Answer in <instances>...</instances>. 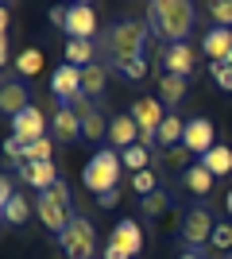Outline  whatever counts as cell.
Here are the masks:
<instances>
[{
  "mask_svg": "<svg viewBox=\"0 0 232 259\" xmlns=\"http://www.w3.org/2000/svg\"><path fill=\"white\" fill-rule=\"evenodd\" d=\"M109 124H112V120H105V116H101V108H93V112L81 120V136L93 140V143H97V140H109Z\"/></svg>",
  "mask_w": 232,
  "mask_h": 259,
  "instance_id": "cell-25",
  "label": "cell"
},
{
  "mask_svg": "<svg viewBox=\"0 0 232 259\" xmlns=\"http://www.w3.org/2000/svg\"><path fill=\"white\" fill-rule=\"evenodd\" d=\"M186 159H190L186 147H170V151H166V162H174V166H186Z\"/></svg>",
  "mask_w": 232,
  "mask_h": 259,
  "instance_id": "cell-38",
  "label": "cell"
},
{
  "mask_svg": "<svg viewBox=\"0 0 232 259\" xmlns=\"http://www.w3.org/2000/svg\"><path fill=\"white\" fill-rule=\"evenodd\" d=\"M213 228H217V221H213V209L205 201L186 209V217H182V240H186L190 248H205L213 240Z\"/></svg>",
  "mask_w": 232,
  "mask_h": 259,
  "instance_id": "cell-6",
  "label": "cell"
},
{
  "mask_svg": "<svg viewBox=\"0 0 232 259\" xmlns=\"http://www.w3.org/2000/svg\"><path fill=\"white\" fill-rule=\"evenodd\" d=\"M23 108H31V89H27L23 77H8L4 89H0V112L12 120V116H20Z\"/></svg>",
  "mask_w": 232,
  "mask_h": 259,
  "instance_id": "cell-10",
  "label": "cell"
},
{
  "mask_svg": "<svg viewBox=\"0 0 232 259\" xmlns=\"http://www.w3.org/2000/svg\"><path fill=\"white\" fill-rule=\"evenodd\" d=\"M213 182H217V178H213L209 170H205V166H186V190L190 194H198V197H209V190H213Z\"/></svg>",
  "mask_w": 232,
  "mask_h": 259,
  "instance_id": "cell-24",
  "label": "cell"
},
{
  "mask_svg": "<svg viewBox=\"0 0 232 259\" xmlns=\"http://www.w3.org/2000/svg\"><path fill=\"white\" fill-rule=\"evenodd\" d=\"M178 259H205V251H201V248H186Z\"/></svg>",
  "mask_w": 232,
  "mask_h": 259,
  "instance_id": "cell-41",
  "label": "cell"
},
{
  "mask_svg": "<svg viewBox=\"0 0 232 259\" xmlns=\"http://www.w3.org/2000/svg\"><path fill=\"white\" fill-rule=\"evenodd\" d=\"M194 20H198V8L190 0H155V4H147V27L159 39H166V47L186 43V35L194 31Z\"/></svg>",
  "mask_w": 232,
  "mask_h": 259,
  "instance_id": "cell-1",
  "label": "cell"
},
{
  "mask_svg": "<svg viewBox=\"0 0 232 259\" xmlns=\"http://www.w3.org/2000/svg\"><path fill=\"white\" fill-rule=\"evenodd\" d=\"M224 66H232V51H228V58H224Z\"/></svg>",
  "mask_w": 232,
  "mask_h": 259,
  "instance_id": "cell-44",
  "label": "cell"
},
{
  "mask_svg": "<svg viewBox=\"0 0 232 259\" xmlns=\"http://www.w3.org/2000/svg\"><path fill=\"white\" fill-rule=\"evenodd\" d=\"M116 74H120L124 81H144V77H147V58H132V62H120V66H116Z\"/></svg>",
  "mask_w": 232,
  "mask_h": 259,
  "instance_id": "cell-28",
  "label": "cell"
},
{
  "mask_svg": "<svg viewBox=\"0 0 232 259\" xmlns=\"http://www.w3.org/2000/svg\"><path fill=\"white\" fill-rule=\"evenodd\" d=\"M209 74H213V81L224 89V93H232V66H224V62H217V66H209Z\"/></svg>",
  "mask_w": 232,
  "mask_h": 259,
  "instance_id": "cell-35",
  "label": "cell"
},
{
  "mask_svg": "<svg viewBox=\"0 0 232 259\" xmlns=\"http://www.w3.org/2000/svg\"><path fill=\"white\" fill-rule=\"evenodd\" d=\"M51 132H55L58 143H70L81 136V120H77V112L70 105H58L55 108V120H51Z\"/></svg>",
  "mask_w": 232,
  "mask_h": 259,
  "instance_id": "cell-18",
  "label": "cell"
},
{
  "mask_svg": "<svg viewBox=\"0 0 232 259\" xmlns=\"http://www.w3.org/2000/svg\"><path fill=\"white\" fill-rule=\"evenodd\" d=\"M66 20H70V4H58V8H51V23H55V27H66Z\"/></svg>",
  "mask_w": 232,
  "mask_h": 259,
  "instance_id": "cell-37",
  "label": "cell"
},
{
  "mask_svg": "<svg viewBox=\"0 0 232 259\" xmlns=\"http://www.w3.org/2000/svg\"><path fill=\"white\" fill-rule=\"evenodd\" d=\"M182 97H186V77L159 74V101L170 108V105H182Z\"/></svg>",
  "mask_w": 232,
  "mask_h": 259,
  "instance_id": "cell-22",
  "label": "cell"
},
{
  "mask_svg": "<svg viewBox=\"0 0 232 259\" xmlns=\"http://www.w3.org/2000/svg\"><path fill=\"white\" fill-rule=\"evenodd\" d=\"M116 201H120V190H112V194L97 197V205H101V209H112V205H116Z\"/></svg>",
  "mask_w": 232,
  "mask_h": 259,
  "instance_id": "cell-40",
  "label": "cell"
},
{
  "mask_svg": "<svg viewBox=\"0 0 232 259\" xmlns=\"http://www.w3.org/2000/svg\"><path fill=\"white\" fill-rule=\"evenodd\" d=\"M120 166H124V159H120L116 147H101V151L85 162L81 182H85L89 194L105 197V194H112V190H120Z\"/></svg>",
  "mask_w": 232,
  "mask_h": 259,
  "instance_id": "cell-3",
  "label": "cell"
},
{
  "mask_svg": "<svg viewBox=\"0 0 232 259\" xmlns=\"http://www.w3.org/2000/svg\"><path fill=\"white\" fill-rule=\"evenodd\" d=\"M47 194L55 197L58 205H66V209H70V186H66V182H62V178H58V182H55V186H51V190H47Z\"/></svg>",
  "mask_w": 232,
  "mask_h": 259,
  "instance_id": "cell-36",
  "label": "cell"
},
{
  "mask_svg": "<svg viewBox=\"0 0 232 259\" xmlns=\"http://www.w3.org/2000/svg\"><path fill=\"white\" fill-rule=\"evenodd\" d=\"M132 190L144 194V197H151V194H159V178H155L151 170H140V174H132Z\"/></svg>",
  "mask_w": 232,
  "mask_h": 259,
  "instance_id": "cell-30",
  "label": "cell"
},
{
  "mask_svg": "<svg viewBox=\"0 0 232 259\" xmlns=\"http://www.w3.org/2000/svg\"><path fill=\"white\" fill-rule=\"evenodd\" d=\"M217 251H228L232 248V225H217L213 228V240H209Z\"/></svg>",
  "mask_w": 232,
  "mask_h": 259,
  "instance_id": "cell-34",
  "label": "cell"
},
{
  "mask_svg": "<svg viewBox=\"0 0 232 259\" xmlns=\"http://www.w3.org/2000/svg\"><path fill=\"white\" fill-rule=\"evenodd\" d=\"M51 93H55L62 105H70L74 97H81V70L70 66V62H62L55 74H51Z\"/></svg>",
  "mask_w": 232,
  "mask_h": 259,
  "instance_id": "cell-12",
  "label": "cell"
},
{
  "mask_svg": "<svg viewBox=\"0 0 232 259\" xmlns=\"http://www.w3.org/2000/svg\"><path fill=\"white\" fill-rule=\"evenodd\" d=\"M58 244H62V251L70 259H93L97 255V232H93V225H89L85 217H77V213L70 221V228L58 236Z\"/></svg>",
  "mask_w": 232,
  "mask_h": 259,
  "instance_id": "cell-5",
  "label": "cell"
},
{
  "mask_svg": "<svg viewBox=\"0 0 232 259\" xmlns=\"http://www.w3.org/2000/svg\"><path fill=\"white\" fill-rule=\"evenodd\" d=\"M109 140L116 143V151H128L140 143V124L132 120V112H120V116H112L109 124Z\"/></svg>",
  "mask_w": 232,
  "mask_h": 259,
  "instance_id": "cell-17",
  "label": "cell"
},
{
  "mask_svg": "<svg viewBox=\"0 0 232 259\" xmlns=\"http://www.w3.org/2000/svg\"><path fill=\"white\" fill-rule=\"evenodd\" d=\"M182 147L190 155H209L217 143H213V120L209 116H194L186 120V136H182Z\"/></svg>",
  "mask_w": 232,
  "mask_h": 259,
  "instance_id": "cell-7",
  "label": "cell"
},
{
  "mask_svg": "<svg viewBox=\"0 0 232 259\" xmlns=\"http://www.w3.org/2000/svg\"><path fill=\"white\" fill-rule=\"evenodd\" d=\"M147 20H120L105 31V47H109V66L132 62V58H144L147 47Z\"/></svg>",
  "mask_w": 232,
  "mask_h": 259,
  "instance_id": "cell-2",
  "label": "cell"
},
{
  "mask_svg": "<svg viewBox=\"0 0 232 259\" xmlns=\"http://www.w3.org/2000/svg\"><path fill=\"white\" fill-rule=\"evenodd\" d=\"M12 197H16V190H12V178L4 174V178H0V205H8Z\"/></svg>",
  "mask_w": 232,
  "mask_h": 259,
  "instance_id": "cell-39",
  "label": "cell"
},
{
  "mask_svg": "<svg viewBox=\"0 0 232 259\" xmlns=\"http://www.w3.org/2000/svg\"><path fill=\"white\" fill-rule=\"evenodd\" d=\"M109 244L116 251H124L128 259H135L140 251H144V228H140V221H120V225L112 228Z\"/></svg>",
  "mask_w": 232,
  "mask_h": 259,
  "instance_id": "cell-14",
  "label": "cell"
},
{
  "mask_svg": "<svg viewBox=\"0 0 232 259\" xmlns=\"http://www.w3.org/2000/svg\"><path fill=\"white\" fill-rule=\"evenodd\" d=\"M105 259H128V255H124V251H116L112 244H105Z\"/></svg>",
  "mask_w": 232,
  "mask_h": 259,
  "instance_id": "cell-42",
  "label": "cell"
},
{
  "mask_svg": "<svg viewBox=\"0 0 232 259\" xmlns=\"http://www.w3.org/2000/svg\"><path fill=\"white\" fill-rule=\"evenodd\" d=\"M105 85H109V66L105 62H93L89 70H81V93H85L89 101L105 97Z\"/></svg>",
  "mask_w": 232,
  "mask_h": 259,
  "instance_id": "cell-19",
  "label": "cell"
},
{
  "mask_svg": "<svg viewBox=\"0 0 232 259\" xmlns=\"http://www.w3.org/2000/svg\"><path fill=\"white\" fill-rule=\"evenodd\" d=\"M35 209H39V221H43L55 236H62V232L70 228V221H74V213H70L66 205H58L51 194H39V197H35Z\"/></svg>",
  "mask_w": 232,
  "mask_h": 259,
  "instance_id": "cell-13",
  "label": "cell"
},
{
  "mask_svg": "<svg viewBox=\"0 0 232 259\" xmlns=\"http://www.w3.org/2000/svg\"><path fill=\"white\" fill-rule=\"evenodd\" d=\"M159 62H163V74H174V77H186V81H190L194 66H198V54H194L190 43H174V47H166V51H163Z\"/></svg>",
  "mask_w": 232,
  "mask_h": 259,
  "instance_id": "cell-9",
  "label": "cell"
},
{
  "mask_svg": "<svg viewBox=\"0 0 232 259\" xmlns=\"http://www.w3.org/2000/svg\"><path fill=\"white\" fill-rule=\"evenodd\" d=\"M224 209H228V217H232V190H228V201H224Z\"/></svg>",
  "mask_w": 232,
  "mask_h": 259,
  "instance_id": "cell-43",
  "label": "cell"
},
{
  "mask_svg": "<svg viewBox=\"0 0 232 259\" xmlns=\"http://www.w3.org/2000/svg\"><path fill=\"white\" fill-rule=\"evenodd\" d=\"M12 136L20 143H35V140H47V116L39 108H23L20 116H12Z\"/></svg>",
  "mask_w": 232,
  "mask_h": 259,
  "instance_id": "cell-8",
  "label": "cell"
},
{
  "mask_svg": "<svg viewBox=\"0 0 232 259\" xmlns=\"http://www.w3.org/2000/svg\"><path fill=\"white\" fill-rule=\"evenodd\" d=\"M93 54H97V47L85 43V39H70L66 43V62L77 66V70H89V66H93Z\"/></svg>",
  "mask_w": 232,
  "mask_h": 259,
  "instance_id": "cell-23",
  "label": "cell"
},
{
  "mask_svg": "<svg viewBox=\"0 0 232 259\" xmlns=\"http://www.w3.org/2000/svg\"><path fill=\"white\" fill-rule=\"evenodd\" d=\"M16 74H23V81L35 74H43V51H35V47H27V51L16 58Z\"/></svg>",
  "mask_w": 232,
  "mask_h": 259,
  "instance_id": "cell-26",
  "label": "cell"
},
{
  "mask_svg": "<svg viewBox=\"0 0 232 259\" xmlns=\"http://www.w3.org/2000/svg\"><path fill=\"white\" fill-rule=\"evenodd\" d=\"M0 209H4V221H8V225H27V217H31L27 197H12L8 205H0Z\"/></svg>",
  "mask_w": 232,
  "mask_h": 259,
  "instance_id": "cell-27",
  "label": "cell"
},
{
  "mask_svg": "<svg viewBox=\"0 0 232 259\" xmlns=\"http://www.w3.org/2000/svg\"><path fill=\"white\" fill-rule=\"evenodd\" d=\"M166 209H170V197H166L163 190H159V194H151V197H144V213L151 217V221H155V217H163Z\"/></svg>",
  "mask_w": 232,
  "mask_h": 259,
  "instance_id": "cell-32",
  "label": "cell"
},
{
  "mask_svg": "<svg viewBox=\"0 0 232 259\" xmlns=\"http://www.w3.org/2000/svg\"><path fill=\"white\" fill-rule=\"evenodd\" d=\"M20 178L31 186V190L47 194V190H51V186H55L62 174L55 170V162H23V166H20Z\"/></svg>",
  "mask_w": 232,
  "mask_h": 259,
  "instance_id": "cell-15",
  "label": "cell"
},
{
  "mask_svg": "<svg viewBox=\"0 0 232 259\" xmlns=\"http://www.w3.org/2000/svg\"><path fill=\"white\" fill-rule=\"evenodd\" d=\"M120 159H124V166H132L135 174H140V170H147V147H144V143H135V147L120 151Z\"/></svg>",
  "mask_w": 232,
  "mask_h": 259,
  "instance_id": "cell-29",
  "label": "cell"
},
{
  "mask_svg": "<svg viewBox=\"0 0 232 259\" xmlns=\"http://www.w3.org/2000/svg\"><path fill=\"white\" fill-rule=\"evenodd\" d=\"M23 151H27V147H23L16 136H8V143H4V159H8V166L20 170V166H23Z\"/></svg>",
  "mask_w": 232,
  "mask_h": 259,
  "instance_id": "cell-33",
  "label": "cell"
},
{
  "mask_svg": "<svg viewBox=\"0 0 232 259\" xmlns=\"http://www.w3.org/2000/svg\"><path fill=\"white\" fill-rule=\"evenodd\" d=\"M201 166L213 174V178H221V174H232V147L217 143L209 155H201Z\"/></svg>",
  "mask_w": 232,
  "mask_h": 259,
  "instance_id": "cell-21",
  "label": "cell"
},
{
  "mask_svg": "<svg viewBox=\"0 0 232 259\" xmlns=\"http://www.w3.org/2000/svg\"><path fill=\"white\" fill-rule=\"evenodd\" d=\"M66 35H70V39H85V43H93V35H97V8H93V4H70Z\"/></svg>",
  "mask_w": 232,
  "mask_h": 259,
  "instance_id": "cell-11",
  "label": "cell"
},
{
  "mask_svg": "<svg viewBox=\"0 0 232 259\" xmlns=\"http://www.w3.org/2000/svg\"><path fill=\"white\" fill-rule=\"evenodd\" d=\"M182 136H186V120L178 116V112H166L163 128H159V147H182Z\"/></svg>",
  "mask_w": 232,
  "mask_h": 259,
  "instance_id": "cell-20",
  "label": "cell"
},
{
  "mask_svg": "<svg viewBox=\"0 0 232 259\" xmlns=\"http://www.w3.org/2000/svg\"><path fill=\"white\" fill-rule=\"evenodd\" d=\"M209 20H213V27H232V0L209 4Z\"/></svg>",
  "mask_w": 232,
  "mask_h": 259,
  "instance_id": "cell-31",
  "label": "cell"
},
{
  "mask_svg": "<svg viewBox=\"0 0 232 259\" xmlns=\"http://www.w3.org/2000/svg\"><path fill=\"white\" fill-rule=\"evenodd\" d=\"M201 51H205V58H209V66L224 62L228 51H232V27H209L205 39H201Z\"/></svg>",
  "mask_w": 232,
  "mask_h": 259,
  "instance_id": "cell-16",
  "label": "cell"
},
{
  "mask_svg": "<svg viewBox=\"0 0 232 259\" xmlns=\"http://www.w3.org/2000/svg\"><path fill=\"white\" fill-rule=\"evenodd\" d=\"M132 120L140 124V143H144L147 151L151 147H159V128H163L166 120V105L159 97H144L132 105Z\"/></svg>",
  "mask_w": 232,
  "mask_h": 259,
  "instance_id": "cell-4",
  "label": "cell"
}]
</instances>
